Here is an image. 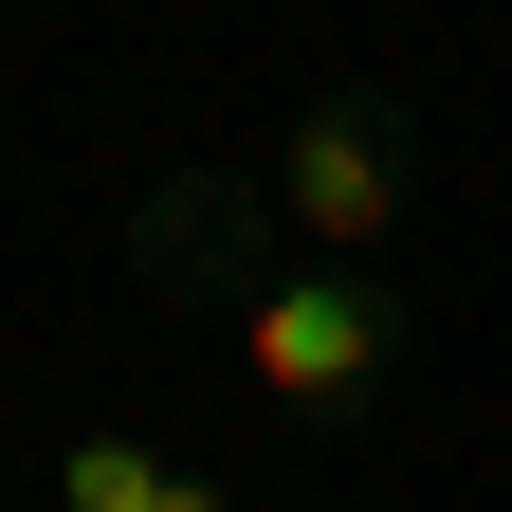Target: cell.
Wrapping results in <instances>:
<instances>
[{
  "mask_svg": "<svg viewBox=\"0 0 512 512\" xmlns=\"http://www.w3.org/2000/svg\"><path fill=\"white\" fill-rule=\"evenodd\" d=\"M220 330H238L256 403H275L293 439H366L384 403H403V366H421V311L384 293L366 256H293V238L220 293Z\"/></svg>",
  "mask_w": 512,
  "mask_h": 512,
  "instance_id": "obj_1",
  "label": "cell"
},
{
  "mask_svg": "<svg viewBox=\"0 0 512 512\" xmlns=\"http://www.w3.org/2000/svg\"><path fill=\"white\" fill-rule=\"evenodd\" d=\"M256 202H275V238H311V256H384L403 202H421V110L384 92V74H330V92L275 128Z\"/></svg>",
  "mask_w": 512,
  "mask_h": 512,
  "instance_id": "obj_2",
  "label": "cell"
},
{
  "mask_svg": "<svg viewBox=\"0 0 512 512\" xmlns=\"http://www.w3.org/2000/svg\"><path fill=\"white\" fill-rule=\"evenodd\" d=\"M128 275H147L165 311H220L238 275H256V256H275V202H256V165H202V147H183V165H147V183H128Z\"/></svg>",
  "mask_w": 512,
  "mask_h": 512,
  "instance_id": "obj_3",
  "label": "cell"
},
{
  "mask_svg": "<svg viewBox=\"0 0 512 512\" xmlns=\"http://www.w3.org/2000/svg\"><path fill=\"white\" fill-rule=\"evenodd\" d=\"M147 494H165V439H128V421L55 439V512H147Z\"/></svg>",
  "mask_w": 512,
  "mask_h": 512,
  "instance_id": "obj_4",
  "label": "cell"
},
{
  "mask_svg": "<svg viewBox=\"0 0 512 512\" xmlns=\"http://www.w3.org/2000/svg\"><path fill=\"white\" fill-rule=\"evenodd\" d=\"M147 512H256V494H238V476H183V458H165V494H147Z\"/></svg>",
  "mask_w": 512,
  "mask_h": 512,
  "instance_id": "obj_5",
  "label": "cell"
}]
</instances>
